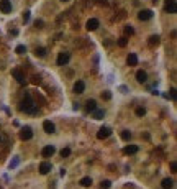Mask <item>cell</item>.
<instances>
[{
	"label": "cell",
	"instance_id": "6da1fadb",
	"mask_svg": "<svg viewBox=\"0 0 177 189\" xmlns=\"http://www.w3.org/2000/svg\"><path fill=\"white\" fill-rule=\"evenodd\" d=\"M20 110L25 112V114H31V115H34L38 112V107H36V104H34V100H33V97H31L30 92L25 94V97H23V100H22V105H20Z\"/></svg>",
	"mask_w": 177,
	"mask_h": 189
},
{
	"label": "cell",
	"instance_id": "7a4b0ae2",
	"mask_svg": "<svg viewBox=\"0 0 177 189\" xmlns=\"http://www.w3.org/2000/svg\"><path fill=\"white\" fill-rule=\"evenodd\" d=\"M12 76L18 81V84H26V78H25V74H23L22 69H18V68L12 69Z\"/></svg>",
	"mask_w": 177,
	"mask_h": 189
},
{
	"label": "cell",
	"instance_id": "3957f363",
	"mask_svg": "<svg viewBox=\"0 0 177 189\" xmlns=\"http://www.w3.org/2000/svg\"><path fill=\"white\" fill-rule=\"evenodd\" d=\"M54 153H56V148H54L53 145H46L43 150H41V155H43V158H51Z\"/></svg>",
	"mask_w": 177,
	"mask_h": 189
},
{
	"label": "cell",
	"instance_id": "277c9868",
	"mask_svg": "<svg viewBox=\"0 0 177 189\" xmlns=\"http://www.w3.org/2000/svg\"><path fill=\"white\" fill-rule=\"evenodd\" d=\"M110 135H112V130H110L108 127H102L99 132H97V138L99 140H105V138H108Z\"/></svg>",
	"mask_w": 177,
	"mask_h": 189
},
{
	"label": "cell",
	"instance_id": "5b68a950",
	"mask_svg": "<svg viewBox=\"0 0 177 189\" xmlns=\"http://www.w3.org/2000/svg\"><path fill=\"white\" fill-rule=\"evenodd\" d=\"M69 59H71V54L69 53H59V56H58V66H66L69 62Z\"/></svg>",
	"mask_w": 177,
	"mask_h": 189
},
{
	"label": "cell",
	"instance_id": "8992f818",
	"mask_svg": "<svg viewBox=\"0 0 177 189\" xmlns=\"http://www.w3.org/2000/svg\"><path fill=\"white\" fill-rule=\"evenodd\" d=\"M0 12L2 13L12 12V2H10V0H0Z\"/></svg>",
	"mask_w": 177,
	"mask_h": 189
},
{
	"label": "cell",
	"instance_id": "52a82bcc",
	"mask_svg": "<svg viewBox=\"0 0 177 189\" xmlns=\"http://www.w3.org/2000/svg\"><path fill=\"white\" fill-rule=\"evenodd\" d=\"M138 18L141 20V22H148V20L152 18V10H141L140 13H138Z\"/></svg>",
	"mask_w": 177,
	"mask_h": 189
},
{
	"label": "cell",
	"instance_id": "ba28073f",
	"mask_svg": "<svg viewBox=\"0 0 177 189\" xmlns=\"http://www.w3.org/2000/svg\"><path fill=\"white\" fill-rule=\"evenodd\" d=\"M166 12H167V13H172V15L177 12V3H176V0H167V2H166Z\"/></svg>",
	"mask_w": 177,
	"mask_h": 189
},
{
	"label": "cell",
	"instance_id": "9c48e42d",
	"mask_svg": "<svg viewBox=\"0 0 177 189\" xmlns=\"http://www.w3.org/2000/svg\"><path fill=\"white\" fill-rule=\"evenodd\" d=\"M31 136H33V130H31L30 127H25V128H22V132H20V138L22 140H30Z\"/></svg>",
	"mask_w": 177,
	"mask_h": 189
},
{
	"label": "cell",
	"instance_id": "30bf717a",
	"mask_svg": "<svg viewBox=\"0 0 177 189\" xmlns=\"http://www.w3.org/2000/svg\"><path fill=\"white\" fill-rule=\"evenodd\" d=\"M99 20L97 18H90V20H87V23H85V28H87L89 31H93V30H97L99 28Z\"/></svg>",
	"mask_w": 177,
	"mask_h": 189
},
{
	"label": "cell",
	"instance_id": "8fae6325",
	"mask_svg": "<svg viewBox=\"0 0 177 189\" xmlns=\"http://www.w3.org/2000/svg\"><path fill=\"white\" fill-rule=\"evenodd\" d=\"M84 90H85V82L84 81H77L74 84V92L75 94H84Z\"/></svg>",
	"mask_w": 177,
	"mask_h": 189
},
{
	"label": "cell",
	"instance_id": "7c38bea8",
	"mask_svg": "<svg viewBox=\"0 0 177 189\" xmlns=\"http://www.w3.org/2000/svg\"><path fill=\"white\" fill-rule=\"evenodd\" d=\"M43 128H44V132H46V133H54V130H56V128H54V123L53 122H49V120H46L43 123Z\"/></svg>",
	"mask_w": 177,
	"mask_h": 189
},
{
	"label": "cell",
	"instance_id": "4fadbf2b",
	"mask_svg": "<svg viewBox=\"0 0 177 189\" xmlns=\"http://www.w3.org/2000/svg\"><path fill=\"white\" fill-rule=\"evenodd\" d=\"M51 171V163H48V161H43L40 164V173L41 174H48Z\"/></svg>",
	"mask_w": 177,
	"mask_h": 189
},
{
	"label": "cell",
	"instance_id": "5bb4252c",
	"mask_svg": "<svg viewBox=\"0 0 177 189\" xmlns=\"http://www.w3.org/2000/svg\"><path fill=\"white\" fill-rule=\"evenodd\" d=\"M123 153L125 155H134V153H138V146L136 145H128L123 148Z\"/></svg>",
	"mask_w": 177,
	"mask_h": 189
},
{
	"label": "cell",
	"instance_id": "9a60e30c",
	"mask_svg": "<svg viewBox=\"0 0 177 189\" xmlns=\"http://www.w3.org/2000/svg\"><path fill=\"white\" fill-rule=\"evenodd\" d=\"M136 81L138 82H141V84H144L148 81V74H146V71H138L136 72Z\"/></svg>",
	"mask_w": 177,
	"mask_h": 189
},
{
	"label": "cell",
	"instance_id": "2e32d148",
	"mask_svg": "<svg viewBox=\"0 0 177 189\" xmlns=\"http://www.w3.org/2000/svg\"><path fill=\"white\" fill-rule=\"evenodd\" d=\"M162 189H172V186H174V181L171 179V178H166V179H162Z\"/></svg>",
	"mask_w": 177,
	"mask_h": 189
},
{
	"label": "cell",
	"instance_id": "e0dca14e",
	"mask_svg": "<svg viewBox=\"0 0 177 189\" xmlns=\"http://www.w3.org/2000/svg\"><path fill=\"white\" fill-rule=\"evenodd\" d=\"M126 61H128V64H130V66H136L138 64V56L134 54V53H130Z\"/></svg>",
	"mask_w": 177,
	"mask_h": 189
},
{
	"label": "cell",
	"instance_id": "ac0fdd59",
	"mask_svg": "<svg viewBox=\"0 0 177 189\" xmlns=\"http://www.w3.org/2000/svg\"><path fill=\"white\" fill-rule=\"evenodd\" d=\"M85 108H87V112L95 110V108H97V102H95L93 99H89V100H87V104H85Z\"/></svg>",
	"mask_w": 177,
	"mask_h": 189
},
{
	"label": "cell",
	"instance_id": "d6986e66",
	"mask_svg": "<svg viewBox=\"0 0 177 189\" xmlns=\"http://www.w3.org/2000/svg\"><path fill=\"white\" fill-rule=\"evenodd\" d=\"M92 115H93V118H95V120H102L103 115H105V112H103V110H99V108H95V110H92Z\"/></svg>",
	"mask_w": 177,
	"mask_h": 189
},
{
	"label": "cell",
	"instance_id": "ffe728a7",
	"mask_svg": "<svg viewBox=\"0 0 177 189\" xmlns=\"http://www.w3.org/2000/svg\"><path fill=\"white\" fill-rule=\"evenodd\" d=\"M159 40H161V38H159L158 35H152V36L149 38V46H158V44H159Z\"/></svg>",
	"mask_w": 177,
	"mask_h": 189
},
{
	"label": "cell",
	"instance_id": "44dd1931",
	"mask_svg": "<svg viewBox=\"0 0 177 189\" xmlns=\"http://www.w3.org/2000/svg\"><path fill=\"white\" fill-rule=\"evenodd\" d=\"M79 184H81V186H84V187H89L90 184H92V179H90L89 176H85V178H82V179H81V183H79Z\"/></svg>",
	"mask_w": 177,
	"mask_h": 189
},
{
	"label": "cell",
	"instance_id": "7402d4cb",
	"mask_svg": "<svg viewBox=\"0 0 177 189\" xmlns=\"http://www.w3.org/2000/svg\"><path fill=\"white\" fill-rule=\"evenodd\" d=\"M34 54H36L38 58H44V56H46V48H36V50H34Z\"/></svg>",
	"mask_w": 177,
	"mask_h": 189
},
{
	"label": "cell",
	"instance_id": "603a6c76",
	"mask_svg": "<svg viewBox=\"0 0 177 189\" xmlns=\"http://www.w3.org/2000/svg\"><path fill=\"white\" fill-rule=\"evenodd\" d=\"M121 138H123L125 142H128V140L131 138V132L130 130H123V132H121Z\"/></svg>",
	"mask_w": 177,
	"mask_h": 189
},
{
	"label": "cell",
	"instance_id": "cb8c5ba5",
	"mask_svg": "<svg viewBox=\"0 0 177 189\" xmlns=\"http://www.w3.org/2000/svg\"><path fill=\"white\" fill-rule=\"evenodd\" d=\"M128 44V38L126 36H121L120 40H118V46H121V48H125Z\"/></svg>",
	"mask_w": 177,
	"mask_h": 189
},
{
	"label": "cell",
	"instance_id": "d4e9b609",
	"mask_svg": "<svg viewBox=\"0 0 177 189\" xmlns=\"http://www.w3.org/2000/svg\"><path fill=\"white\" fill-rule=\"evenodd\" d=\"M15 51H16V54H25V53H26V46H23V44H18Z\"/></svg>",
	"mask_w": 177,
	"mask_h": 189
},
{
	"label": "cell",
	"instance_id": "484cf974",
	"mask_svg": "<svg viewBox=\"0 0 177 189\" xmlns=\"http://www.w3.org/2000/svg\"><path fill=\"white\" fill-rule=\"evenodd\" d=\"M100 187H102V189H110V187H112V183H110L108 179H105V181L100 183Z\"/></svg>",
	"mask_w": 177,
	"mask_h": 189
},
{
	"label": "cell",
	"instance_id": "4316f807",
	"mask_svg": "<svg viewBox=\"0 0 177 189\" xmlns=\"http://www.w3.org/2000/svg\"><path fill=\"white\" fill-rule=\"evenodd\" d=\"M133 33H134V28L131 26V25L125 26V35H126V36H128V35H130V36H131V35H133Z\"/></svg>",
	"mask_w": 177,
	"mask_h": 189
},
{
	"label": "cell",
	"instance_id": "83f0119b",
	"mask_svg": "<svg viewBox=\"0 0 177 189\" xmlns=\"http://www.w3.org/2000/svg\"><path fill=\"white\" fill-rule=\"evenodd\" d=\"M144 114H146V108H144V107H138L136 108V115H138V117H143Z\"/></svg>",
	"mask_w": 177,
	"mask_h": 189
},
{
	"label": "cell",
	"instance_id": "f1b7e54d",
	"mask_svg": "<svg viewBox=\"0 0 177 189\" xmlns=\"http://www.w3.org/2000/svg\"><path fill=\"white\" fill-rule=\"evenodd\" d=\"M69 155H71V150H69V148H62L61 150V156H62V158H67Z\"/></svg>",
	"mask_w": 177,
	"mask_h": 189
},
{
	"label": "cell",
	"instance_id": "f546056e",
	"mask_svg": "<svg viewBox=\"0 0 177 189\" xmlns=\"http://www.w3.org/2000/svg\"><path fill=\"white\" fill-rule=\"evenodd\" d=\"M102 99H105V100H110V99H112V94H110L108 90H105V92H102Z\"/></svg>",
	"mask_w": 177,
	"mask_h": 189
},
{
	"label": "cell",
	"instance_id": "4dcf8cb0",
	"mask_svg": "<svg viewBox=\"0 0 177 189\" xmlns=\"http://www.w3.org/2000/svg\"><path fill=\"white\" fill-rule=\"evenodd\" d=\"M171 171L172 173H177V163L176 161H171Z\"/></svg>",
	"mask_w": 177,
	"mask_h": 189
},
{
	"label": "cell",
	"instance_id": "1f68e13d",
	"mask_svg": "<svg viewBox=\"0 0 177 189\" xmlns=\"http://www.w3.org/2000/svg\"><path fill=\"white\" fill-rule=\"evenodd\" d=\"M18 163H20V160H18V158H15L12 163H10V168H15V166H18Z\"/></svg>",
	"mask_w": 177,
	"mask_h": 189
},
{
	"label": "cell",
	"instance_id": "d6a6232c",
	"mask_svg": "<svg viewBox=\"0 0 177 189\" xmlns=\"http://www.w3.org/2000/svg\"><path fill=\"white\" fill-rule=\"evenodd\" d=\"M31 82H33V84H40V82H41V79L38 78V76H33V78H31Z\"/></svg>",
	"mask_w": 177,
	"mask_h": 189
},
{
	"label": "cell",
	"instance_id": "836d02e7",
	"mask_svg": "<svg viewBox=\"0 0 177 189\" xmlns=\"http://www.w3.org/2000/svg\"><path fill=\"white\" fill-rule=\"evenodd\" d=\"M23 20H25V22H28V20H30V12H25V13H23Z\"/></svg>",
	"mask_w": 177,
	"mask_h": 189
},
{
	"label": "cell",
	"instance_id": "e575fe53",
	"mask_svg": "<svg viewBox=\"0 0 177 189\" xmlns=\"http://www.w3.org/2000/svg\"><path fill=\"white\" fill-rule=\"evenodd\" d=\"M171 99H172V100H176V89H174V87L171 89Z\"/></svg>",
	"mask_w": 177,
	"mask_h": 189
},
{
	"label": "cell",
	"instance_id": "d590c367",
	"mask_svg": "<svg viewBox=\"0 0 177 189\" xmlns=\"http://www.w3.org/2000/svg\"><path fill=\"white\" fill-rule=\"evenodd\" d=\"M34 25H36L38 28H43V22H41V20H36V22H34Z\"/></svg>",
	"mask_w": 177,
	"mask_h": 189
},
{
	"label": "cell",
	"instance_id": "8d00e7d4",
	"mask_svg": "<svg viewBox=\"0 0 177 189\" xmlns=\"http://www.w3.org/2000/svg\"><path fill=\"white\" fill-rule=\"evenodd\" d=\"M62 2H69V0H62Z\"/></svg>",
	"mask_w": 177,
	"mask_h": 189
},
{
	"label": "cell",
	"instance_id": "74e56055",
	"mask_svg": "<svg viewBox=\"0 0 177 189\" xmlns=\"http://www.w3.org/2000/svg\"><path fill=\"white\" fill-rule=\"evenodd\" d=\"M0 189H2V187H0Z\"/></svg>",
	"mask_w": 177,
	"mask_h": 189
}]
</instances>
